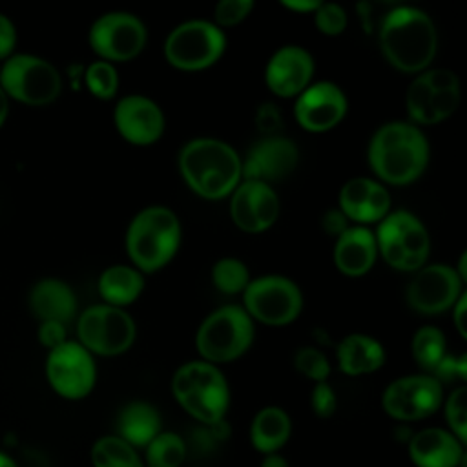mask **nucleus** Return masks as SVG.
Listing matches in <instances>:
<instances>
[{"mask_svg": "<svg viewBox=\"0 0 467 467\" xmlns=\"http://www.w3.org/2000/svg\"><path fill=\"white\" fill-rule=\"evenodd\" d=\"M44 374L49 389L67 401L88 398L97 383L93 354L71 339L47 352Z\"/></svg>", "mask_w": 467, "mask_h": 467, "instance_id": "nucleus-10", "label": "nucleus"}, {"mask_svg": "<svg viewBox=\"0 0 467 467\" xmlns=\"http://www.w3.org/2000/svg\"><path fill=\"white\" fill-rule=\"evenodd\" d=\"M292 436V420L281 407L268 405L255 412L250 423V443L259 454L281 452Z\"/></svg>", "mask_w": 467, "mask_h": 467, "instance_id": "nucleus-26", "label": "nucleus"}, {"mask_svg": "<svg viewBox=\"0 0 467 467\" xmlns=\"http://www.w3.org/2000/svg\"><path fill=\"white\" fill-rule=\"evenodd\" d=\"M144 288L142 272L126 265L108 266L99 277V294L109 306H126L133 303Z\"/></svg>", "mask_w": 467, "mask_h": 467, "instance_id": "nucleus-28", "label": "nucleus"}, {"mask_svg": "<svg viewBox=\"0 0 467 467\" xmlns=\"http://www.w3.org/2000/svg\"><path fill=\"white\" fill-rule=\"evenodd\" d=\"M443 403V385L431 374H410L387 385L381 396L385 414L396 421H420Z\"/></svg>", "mask_w": 467, "mask_h": 467, "instance_id": "nucleus-13", "label": "nucleus"}, {"mask_svg": "<svg viewBox=\"0 0 467 467\" xmlns=\"http://www.w3.org/2000/svg\"><path fill=\"white\" fill-rule=\"evenodd\" d=\"M297 161L299 151L290 139L279 135L265 137L241 161V181H259L272 186V182L290 175Z\"/></svg>", "mask_w": 467, "mask_h": 467, "instance_id": "nucleus-17", "label": "nucleus"}, {"mask_svg": "<svg viewBox=\"0 0 467 467\" xmlns=\"http://www.w3.org/2000/svg\"><path fill=\"white\" fill-rule=\"evenodd\" d=\"M0 88L13 102L42 108L58 99L62 77L49 60L33 53H15L0 64Z\"/></svg>", "mask_w": 467, "mask_h": 467, "instance_id": "nucleus-6", "label": "nucleus"}, {"mask_svg": "<svg viewBox=\"0 0 467 467\" xmlns=\"http://www.w3.org/2000/svg\"><path fill=\"white\" fill-rule=\"evenodd\" d=\"M171 394L181 409L202 425L223 423L230 409V387L224 374L208 361L181 365L171 378Z\"/></svg>", "mask_w": 467, "mask_h": 467, "instance_id": "nucleus-4", "label": "nucleus"}, {"mask_svg": "<svg viewBox=\"0 0 467 467\" xmlns=\"http://www.w3.org/2000/svg\"><path fill=\"white\" fill-rule=\"evenodd\" d=\"M462 279L447 265L421 266L407 286V303L420 314H440L449 310L462 292Z\"/></svg>", "mask_w": 467, "mask_h": 467, "instance_id": "nucleus-15", "label": "nucleus"}, {"mask_svg": "<svg viewBox=\"0 0 467 467\" xmlns=\"http://www.w3.org/2000/svg\"><path fill=\"white\" fill-rule=\"evenodd\" d=\"M321 2H283L285 7L292 9V11H297V13H314L317 7H319Z\"/></svg>", "mask_w": 467, "mask_h": 467, "instance_id": "nucleus-47", "label": "nucleus"}, {"mask_svg": "<svg viewBox=\"0 0 467 467\" xmlns=\"http://www.w3.org/2000/svg\"><path fill=\"white\" fill-rule=\"evenodd\" d=\"M314 75L312 55L299 46H283L266 64L265 80L270 91L288 99L299 95L310 86Z\"/></svg>", "mask_w": 467, "mask_h": 467, "instance_id": "nucleus-20", "label": "nucleus"}, {"mask_svg": "<svg viewBox=\"0 0 467 467\" xmlns=\"http://www.w3.org/2000/svg\"><path fill=\"white\" fill-rule=\"evenodd\" d=\"M91 467H144L142 454L117 434L97 438L89 449Z\"/></svg>", "mask_w": 467, "mask_h": 467, "instance_id": "nucleus-29", "label": "nucleus"}, {"mask_svg": "<svg viewBox=\"0 0 467 467\" xmlns=\"http://www.w3.org/2000/svg\"><path fill=\"white\" fill-rule=\"evenodd\" d=\"M294 367L296 370L312 379L314 383H321V381H327L328 374H330V363L328 359L325 358L323 352H319L317 348L314 347H303L296 352L294 356Z\"/></svg>", "mask_w": 467, "mask_h": 467, "instance_id": "nucleus-36", "label": "nucleus"}, {"mask_svg": "<svg viewBox=\"0 0 467 467\" xmlns=\"http://www.w3.org/2000/svg\"><path fill=\"white\" fill-rule=\"evenodd\" d=\"M447 431L452 432L462 443H467V387H456L443 401Z\"/></svg>", "mask_w": 467, "mask_h": 467, "instance_id": "nucleus-34", "label": "nucleus"}, {"mask_svg": "<svg viewBox=\"0 0 467 467\" xmlns=\"http://www.w3.org/2000/svg\"><path fill=\"white\" fill-rule=\"evenodd\" d=\"M179 170L186 184L204 199H223L241 182L237 151L219 139H193L179 153Z\"/></svg>", "mask_w": 467, "mask_h": 467, "instance_id": "nucleus-3", "label": "nucleus"}, {"mask_svg": "<svg viewBox=\"0 0 467 467\" xmlns=\"http://www.w3.org/2000/svg\"><path fill=\"white\" fill-rule=\"evenodd\" d=\"M347 113V97L339 86L323 80L305 88L296 100L294 115L299 126L312 133L328 131Z\"/></svg>", "mask_w": 467, "mask_h": 467, "instance_id": "nucleus-18", "label": "nucleus"}, {"mask_svg": "<svg viewBox=\"0 0 467 467\" xmlns=\"http://www.w3.org/2000/svg\"><path fill=\"white\" fill-rule=\"evenodd\" d=\"M440 383H451V381H465L467 378V358L462 356H447L440 361V365L431 374Z\"/></svg>", "mask_w": 467, "mask_h": 467, "instance_id": "nucleus-39", "label": "nucleus"}, {"mask_svg": "<svg viewBox=\"0 0 467 467\" xmlns=\"http://www.w3.org/2000/svg\"><path fill=\"white\" fill-rule=\"evenodd\" d=\"M407 452L416 467H460L465 463V443L441 427H427L407 441Z\"/></svg>", "mask_w": 467, "mask_h": 467, "instance_id": "nucleus-21", "label": "nucleus"}, {"mask_svg": "<svg viewBox=\"0 0 467 467\" xmlns=\"http://www.w3.org/2000/svg\"><path fill=\"white\" fill-rule=\"evenodd\" d=\"M429 142L418 126L409 122L383 124L370 139L368 164L389 184H409L427 168Z\"/></svg>", "mask_w": 467, "mask_h": 467, "instance_id": "nucleus-2", "label": "nucleus"}, {"mask_svg": "<svg viewBox=\"0 0 467 467\" xmlns=\"http://www.w3.org/2000/svg\"><path fill=\"white\" fill-rule=\"evenodd\" d=\"M385 363L383 345L367 334H350L337 345V367L347 376L376 372Z\"/></svg>", "mask_w": 467, "mask_h": 467, "instance_id": "nucleus-27", "label": "nucleus"}, {"mask_svg": "<svg viewBox=\"0 0 467 467\" xmlns=\"http://www.w3.org/2000/svg\"><path fill=\"white\" fill-rule=\"evenodd\" d=\"M9 108H11V100L7 99V95L0 88V128L5 124V120L9 117Z\"/></svg>", "mask_w": 467, "mask_h": 467, "instance_id": "nucleus-48", "label": "nucleus"}, {"mask_svg": "<svg viewBox=\"0 0 467 467\" xmlns=\"http://www.w3.org/2000/svg\"><path fill=\"white\" fill-rule=\"evenodd\" d=\"M212 281L223 294H239L250 283V272L241 259L223 257L212 268Z\"/></svg>", "mask_w": 467, "mask_h": 467, "instance_id": "nucleus-32", "label": "nucleus"}, {"mask_svg": "<svg viewBox=\"0 0 467 467\" xmlns=\"http://www.w3.org/2000/svg\"><path fill=\"white\" fill-rule=\"evenodd\" d=\"M257 128L265 133H274L281 128V113L274 104H263L257 109V117H255Z\"/></svg>", "mask_w": 467, "mask_h": 467, "instance_id": "nucleus-43", "label": "nucleus"}, {"mask_svg": "<svg viewBox=\"0 0 467 467\" xmlns=\"http://www.w3.org/2000/svg\"><path fill=\"white\" fill-rule=\"evenodd\" d=\"M117 131L131 144L148 146L161 139L164 131L162 109L144 95L120 99L113 111Z\"/></svg>", "mask_w": 467, "mask_h": 467, "instance_id": "nucleus-19", "label": "nucleus"}, {"mask_svg": "<svg viewBox=\"0 0 467 467\" xmlns=\"http://www.w3.org/2000/svg\"><path fill=\"white\" fill-rule=\"evenodd\" d=\"M314 22L319 33L336 36L345 31L347 27V13L337 4H327L321 2L319 7L314 11Z\"/></svg>", "mask_w": 467, "mask_h": 467, "instance_id": "nucleus-37", "label": "nucleus"}, {"mask_svg": "<svg viewBox=\"0 0 467 467\" xmlns=\"http://www.w3.org/2000/svg\"><path fill=\"white\" fill-rule=\"evenodd\" d=\"M341 213L356 223L381 221L390 210V193L378 181L356 177L343 184L339 192Z\"/></svg>", "mask_w": 467, "mask_h": 467, "instance_id": "nucleus-22", "label": "nucleus"}, {"mask_svg": "<svg viewBox=\"0 0 467 467\" xmlns=\"http://www.w3.org/2000/svg\"><path fill=\"white\" fill-rule=\"evenodd\" d=\"M379 47L396 69L403 73L423 71L438 49L434 22L418 7H394L381 20Z\"/></svg>", "mask_w": 467, "mask_h": 467, "instance_id": "nucleus-1", "label": "nucleus"}, {"mask_svg": "<svg viewBox=\"0 0 467 467\" xmlns=\"http://www.w3.org/2000/svg\"><path fill=\"white\" fill-rule=\"evenodd\" d=\"M230 217L243 232H265L279 217V197L274 188L265 182L241 181L232 192Z\"/></svg>", "mask_w": 467, "mask_h": 467, "instance_id": "nucleus-16", "label": "nucleus"}, {"mask_svg": "<svg viewBox=\"0 0 467 467\" xmlns=\"http://www.w3.org/2000/svg\"><path fill=\"white\" fill-rule=\"evenodd\" d=\"M27 306L38 321L67 325L77 314V297L66 281L58 277H42L29 288Z\"/></svg>", "mask_w": 467, "mask_h": 467, "instance_id": "nucleus-23", "label": "nucleus"}, {"mask_svg": "<svg viewBox=\"0 0 467 467\" xmlns=\"http://www.w3.org/2000/svg\"><path fill=\"white\" fill-rule=\"evenodd\" d=\"M412 356L423 374H432L445 358V337L436 327H421L412 337Z\"/></svg>", "mask_w": 467, "mask_h": 467, "instance_id": "nucleus-31", "label": "nucleus"}, {"mask_svg": "<svg viewBox=\"0 0 467 467\" xmlns=\"http://www.w3.org/2000/svg\"><path fill=\"white\" fill-rule=\"evenodd\" d=\"M0 467H20V465L9 452L0 449Z\"/></svg>", "mask_w": 467, "mask_h": 467, "instance_id": "nucleus-49", "label": "nucleus"}, {"mask_svg": "<svg viewBox=\"0 0 467 467\" xmlns=\"http://www.w3.org/2000/svg\"><path fill=\"white\" fill-rule=\"evenodd\" d=\"M321 226L330 235H341L348 228V219L341 213V210H328L321 217Z\"/></svg>", "mask_w": 467, "mask_h": 467, "instance_id": "nucleus-44", "label": "nucleus"}, {"mask_svg": "<svg viewBox=\"0 0 467 467\" xmlns=\"http://www.w3.org/2000/svg\"><path fill=\"white\" fill-rule=\"evenodd\" d=\"M254 339V321L243 306L228 305L212 312L195 336L202 361L212 365L234 361L243 356Z\"/></svg>", "mask_w": 467, "mask_h": 467, "instance_id": "nucleus-8", "label": "nucleus"}, {"mask_svg": "<svg viewBox=\"0 0 467 467\" xmlns=\"http://www.w3.org/2000/svg\"><path fill=\"white\" fill-rule=\"evenodd\" d=\"M310 405L317 418H323V420L330 418L337 409V398H336L334 389L327 381L316 383L312 389Z\"/></svg>", "mask_w": 467, "mask_h": 467, "instance_id": "nucleus-40", "label": "nucleus"}, {"mask_svg": "<svg viewBox=\"0 0 467 467\" xmlns=\"http://www.w3.org/2000/svg\"><path fill=\"white\" fill-rule=\"evenodd\" d=\"M243 303L244 312L252 319L270 327H285L299 316L303 296L288 277L263 275L250 279L243 290Z\"/></svg>", "mask_w": 467, "mask_h": 467, "instance_id": "nucleus-11", "label": "nucleus"}, {"mask_svg": "<svg viewBox=\"0 0 467 467\" xmlns=\"http://www.w3.org/2000/svg\"><path fill=\"white\" fill-rule=\"evenodd\" d=\"M259 467H290V463L281 452H274V454H265Z\"/></svg>", "mask_w": 467, "mask_h": 467, "instance_id": "nucleus-46", "label": "nucleus"}, {"mask_svg": "<svg viewBox=\"0 0 467 467\" xmlns=\"http://www.w3.org/2000/svg\"><path fill=\"white\" fill-rule=\"evenodd\" d=\"M88 40L95 55L109 64L126 62L140 55L146 46V27L131 13L100 15L89 27Z\"/></svg>", "mask_w": 467, "mask_h": 467, "instance_id": "nucleus-14", "label": "nucleus"}, {"mask_svg": "<svg viewBox=\"0 0 467 467\" xmlns=\"http://www.w3.org/2000/svg\"><path fill=\"white\" fill-rule=\"evenodd\" d=\"M84 82L88 91L102 100L111 99L117 93L119 88V75L113 64L106 60H95L93 64L88 66L84 73Z\"/></svg>", "mask_w": 467, "mask_h": 467, "instance_id": "nucleus-33", "label": "nucleus"}, {"mask_svg": "<svg viewBox=\"0 0 467 467\" xmlns=\"http://www.w3.org/2000/svg\"><path fill=\"white\" fill-rule=\"evenodd\" d=\"M142 451L144 467H181L188 454L182 436L171 431H161Z\"/></svg>", "mask_w": 467, "mask_h": 467, "instance_id": "nucleus-30", "label": "nucleus"}, {"mask_svg": "<svg viewBox=\"0 0 467 467\" xmlns=\"http://www.w3.org/2000/svg\"><path fill=\"white\" fill-rule=\"evenodd\" d=\"M135 321L119 306L93 305L88 306L77 319L78 343L93 356L124 354L135 341Z\"/></svg>", "mask_w": 467, "mask_h": 467, "instance_id": "nucleus-9", "label": "nucleus"}, {"mask_svg": "<svg viewBox=\"0 0 467 467\" xmlns=\"http://www.w3.org/2000/svg\"><path fill=\"white\" fill-rule=\"evenodd\" d=\"M162 431L159 410L148 401H130L117 416V436L131 447L144 449Z\"/></svg>", "mask_w": 467, "mask_h": 467, "instance_id": "nucleus-25", "label": "nucleus"}, {"mask_svg": "<svg viewBox=\"0 0 467 467\" xmlns=\"http://www.w3.org/2000/svg\"><path fill=\"white\" fill-rule=\"evenodd\" d=\"M16 40L18 35L15 22L5 13H0V64L7 60L11 55H15Z\"/></svg>", "mask_w": 467, "mask_h": 467, "instance_id": "nucleus-42", "label": "nucleus"}, {"mask_svg": "<svg viewBox=\"0 0 467 467\" xmlns=\"http://www.w3.org/2000/svg\"><path fill=\"white\" fill-rule=\"evenodd\" d=\"M378 252L385 263L401 272H418L431 250V239L423 223L407 210L389 212L374 234Z\"/></svg>", "mask_w": 467, "mask_h": 467, "instance_id": "nucleus-7", "label": "nucleus"}, {"mask_svg": "<svg viewBox=\"0 0 467 467\" xmlns=\"http://www.w3.org/2000/svg\"><path fill=\"white\" fill-rule=\"evenodd\" d=\"M378 257L376 237L368 228L348 226L336 237L334 263L341 274L358 277L367 274Z\"/></svg>", "mask_w": 467, "mask_h": 467, "instance_id": "nucleus-24", "label": "nucleus"}, {"mask_svg": "<svg viewBox=\"0 0 467 467\" xmlns=\"http://www.w3.org/2000/svg\"><path fill=\"white\" fill-rule=\"evenodd\" d=\"M465 310H467V296L462 294L458 301L452 305V317L456 330L460 332L462 337H467V327H465Z\"/></svg>", "mask_w": 467, "mask_h": 467, "instance_id": "nucleus-45", "label": "nucleus"}, {"mask_svg": "<svg viewBox=\"0 0 467 467\" xmlns=\"http://www.w3.org/2000/svg\"><path fill=\"white\" fill-rule=\"evenodd\" d=\"M36 339L49 352L67 341V325L57 321H40L36 328Z\"/></svg>", "mask_w": 467, "mask_h": 467, "instance_id": "nucleus-41", "label": "nucleus"}, {"mask_svg": "<svg viewBox=\"0 0 467 467\" xmlns=\"http://www.w3.org/2000/svg\"><path fill=\"white\" fill-rule=\"evenodd\" d=\"M405 106H407L409 117L414 122L434 124L432 111H431V88L421 75L410 82L405 97Z\"/></svg>", "mask_w": 467, "mask_h": 467, "instance_id": "nucleus-35", "label": "nucleus"}, {"mask_svg": "<svg viewBox=\"0 0 467 467\" xmlns=\"http://www.w3.org/2000/svg\"><path fill=\"white\" fill-rule=\"evenodd\" d=\"M226 47L223 29L206 20H190L177 26L164 42V55L171 66L197 71L215 64Z\"/></svg>", "mask_w": 467, "mask_h": 467, "instance_id": "nucleus-12", "label": "nucleus"}, {"mask_svg": "<svg viewBox=\"0 0 467 467\" xmlns=\"http://www.w3.org/2000/svg\"><path fill=\"white\" fill-rule=\"evenodd\" d=\"M181 243L177 215L166 206L139 212L126 232V252L139 272H155L168 265Z\"/></svg>", "mask_w": 467, "mask_h": 467, "instance_id": "nucleus-5", "label": "nucleus"}, {"mask_svg": "<svg viewBox=\"0 0 467 467\" xmlns=\"http://www.w3.org/2000/svg\"><path fill=\"white\" fill-rule=\"evenodd\" d=\"M252 9H254L252 0H223L213 9L215 26L217 27L219 26H223V27L237 26L252 13Z\"/></svg>", "mask_w": 467, "mask_h": 467, "instance_id": "nucleus-38", "label": "nucleus"}]
</instances>
